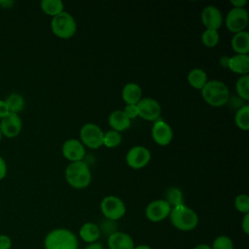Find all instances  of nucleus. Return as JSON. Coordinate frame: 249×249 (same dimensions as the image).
I'll list each match as a JSON object with an SVG mask.
<instances>
[{
  "label": "nucleus",
  "instance_id": "obj_1",
  "mask_svg": "<svg viewBox=\"0 0 249 249\" xmlns=\"http://www.w3.org/2000/svg\"><path fill=\"white\" fill-rule=\"evenodd\" d=\"M201 96L207 104L220 107L229 102L230 90L224 82L211 80L201 89Z\"/></svg>",
  "mask_w": 249,
  "mask_h": 249
},
{
  "label": "nucleus",
  "instance_id": "obj_2",
  "mask_svg": "<svg viewBox=\"0 0 249 249\" xmlns=\"http://www.w3.org/2000/svg\"><path fill=\"white\" fill-rule=\"evenodd\" d=\"M168 217L172 226L182 231H193L198 224L197 214L185 204L171 208Z\"/></svg>",
  "mask_w": 249,
  "mask_h": 249
},
{
  "label": "nucleus",
  "instance_id": "obj_3",
  "mask_svg": "<svg viewBox=\"0 0 249 249\" xmlns=\"http://www.w3.org/2000/svg\"><path fill=\"white\" fill-rule=\"evenodd\" d=\"M65 178L74 189H85L91 181V172L85 161H73L66 167Z\"/></svg>",
  "mask_w": 249,
  "mask_h": 249
},
{
  "label": "nucleus",
  "instance_id": "obj_4",
  "mask_svg": "<svg viewBox=\"0 0 249 249\" xmlns=\"http://www.w3.org/2000/svg\"><path fill=\"white\" fill-rule=\"evenodd\" d=\"M44 245L45 249H78V239L70 230L55 229L46 235Z\"/></svg>",
  "mask_w": 249,
  "mask_h": 249
},
{
  "label": "nucleus",
  "instance_id": "obj_5",
  "mask_svg": "<svg viewBox=\"0 0 249 249\" xmlns=\"http://www.w3.org/2000/svg\"><path fill=\"white\" fill-rule=\"evenodd\" d=\"M51 26L53 34L61 39L71 38L77 30L76 20L69 13L64 11L53 17Z\"/></svg>",
  "mask_w": 249,
  "mask_h": 249
},
{
  "label": "nucleus",
  "instance_id": "obj_6",
  "mask_svg": "<svg viewBox=\"0 0 249 249\" xmlns=\"http://www.w3.org/2000/svg\"><path fill=\"white\" fill-rule=\"evenodd\" d=\"M100 209L104 217L111 221L121 219L126 211L124 201L115 196H105L100 203Z\"/></svg>",
  "mask_w": 249,
  "mask_h": 249
},
{
  "label": "nucleus",
  "instance_id": "obj_7",
  "mask_svg": "<svg viewBox=\"0 0 249 249\" xmlns=\"http://www.w3.org/2000/svg\"><path fill=\"white\" fill-rule=\"evenodd\" d=\"M104 132L95 124H85L80 130L82 144L89 149H98L103 145Z\"/></svg>",
  "mask_w": 249,
  "mask_h": 249
},
{
  "label": "nucleus",
  "instance_id": "obj_8",
  "mask_svg": "<svg viewBox=\"0 0 249 249\" xmlns=\"http://www.w3.org/2000/svg\"><path fill=\"white\" fill-rule=\"evenodd\" d=\"M248 12L244 8H231L226 16V26L232 33L244 31L248 24Z\"/></svg>",
  "mask_w": 249,
  "mask_h": 249
},
{
  "label": "nucleus",
  "instance_id": "obj_9",
  "mask_svg": "<svg viewBox=\"0 0 249 249\" xmlns=\"http://www.w3.org/2000/svg\"><path fill=\"white\" fill-rule=\"evenodd\" d=\"M150 160L151 153L144 146H133L128 150L125 156L127 165L133 169H139L146 166Z\"/></svg>",
  "mask_w": 249,
  "mask_h": 249
},
{
  "label": "nucleus",
  "instance_id": "obj_10",
  "mask_svg": "<svg viewBox=\"0 0 249 249\" xmlns=\"http://www.w3.org/2000/svg\"><path fill=\"white\" fill-rule=\"evenodd\" d=\"M170 211L171 207L165 199H156L147 205L145 209V216L149 221L157 223L167 218Z\"/></svg>",
  "mask_w": 249,
  "mask_h": 249
},
{
  "label": "nucleus",
  "instance_id": "obj_11",
  "mask_svg": "<svg viewBox=\"0 0 249 249\" xmlns=\"http://www.w3.org/2000/svg\"><path fill=\"white\" fill-rule=\"evenodd\" d=\"M136 108L138 116L146 121H156L160 115V103L151 97L141 98L136 104Z\"/></svg>",
  "mask_w": 249,
  "mask_h": 249
},
{
  "label": "nucleus",
  "instance_id": "obj_12",
  "mask_svg": "<svg viewBox=\"0 0 249 249\" xmlns=\"http://www.w3.org/2000/svg\"><path fill=\"white\" fill-rule=\"evenodd\" d=\"M62 155L65 159L73 161L82 160L86 155V150L82 142L75 138L66 140L62 145Z\"/></svg>",
  "mask_w": 249,
  "mask_h": 249
},
{
  "label": "nucleus",
  "instance_id": "obj_13",
  "mask_svg": "<svg viewBox=\"0 0 249 249\" xmlns=\"http://www.w3.org/2000/svg\"><path fill=\"white\" fill-rule=\"evenodd\" d=\"M201 21L206 29L218 30L223 23L222 13L216 6H206L201 12Z\"/></svg>",
  "mask_w": 249,
  "mask_h": 249
},
{
  "label": "nucleus",
  "instance_id": "obj_14",
  "mask_svg": "<svg viewBox=\"0 0 249 249\" xmlns=\"http://www.w3.org/2000/svg\"><path fill=\"white\" fill-rule=\"evenodd\" d=\"M22 123L18 114L9 113L4 117L0 124V130L6 137L12 138L19 134L21 130Z\"/></svg>",
  "mask_w": 249,
  "mask_h": 249
},
{
  "label": "nucleus",
  "instance_id": "obj_15",
  "mask_svg": "<svg viewBox=\"0 0 249 249\" xmlns=\"http://www.w3.org/2000/svg\"><path fill=\"white\" fill-rule=\"evenodd\" d=\"M152 137L157 144L166 146L171 142L173 132L167 123L164 121H157L152 127Z\"/></svg>",
  "mask_w": 249,
  "mask_h": 249
},
{
  "label": "nucleus",
  "instance_id": "obj_16",
  "mask_svg": "<svg viewBox=\"0 0 249 249\" xmlns=\"http://www.w3.org/2000/svg\"><path fill=\"white\" fill-rule=\"evenodd\" d=\"M109 249H133L134 242L131 236L123 231H115L108 236Z\"/></svg>",
  "mask_w": 249,
  "mask_h": 249
},
{
  "label": "nucleus",
  "instance_id": "obj_17",
  "mask_svg": "<svg viewBox=\"0 0 249 249\" xmlns=\"http://www.w3.org/2000/svg\"><path fill=\"white\" fill-rule=\"evenodd\" d=\"M228 68L236 74L248 75L249 72V56L248 54H235L229 57Z\"/></svg>",
  "mask_w": 249,
  "mask_h": 249
},
{
  "label": "nucleus",
  "instance_id": "obj_18",
  "mask_svg": "<svg viewBox=\"0 0 249 249\" xmlns=\"http://www.w3.org/2000/svg\"><path fill=\"white\" fill-rule=\"evenodd\" d=\"M142 96V89L135 83H127L122 90V98L126 105H136Z\"/></svg>",
  "mask_w": 249,
  "mask_h": 249
},
{
  "label": "nucleus",
  "instance_id": "obj_19",
  "mask_svg": "<svg viewBox=\"0 0 249 249\" xmlns=\"http://www.w3.org/2000/svg\"><path fill=\"white\" fill-rule=\"evenodd\" d=\"M108 122L113 130L118 132L127 129L130 126V120L123 110L113 111L108 118Z\"/></svg>",
  "mask_w": 249,
  "mask_h": 249
},
{
  "label": "nucleus",
  "instance_id": "obj_20",
  "mask_svg": "<svg viewBox=\"0 0 249 249\" xmlns=\"http://www.w3.org/2000/svg\"><path fill=\"white\" fill-rule=\"evenodd\" d=\"M231 45L236 54H247L249 53V33L245 30L234 33Z\"/></svg>",
  "mask_w": 249,
  "mask_h": 249
},
{
  "label": "nucleus",
  "instance_id": "obj_21",
  "mask_svg": "<svg viewBox=\"0 0 249 249\" xmlns=\"http://www.w3.org/2000/svg\"><path fill=\"white\" fill-rule=\"evenodd\" d=\"M80 237L88 243L95 242L100 236V230L96 224L88 222L80 228Z\"/></svg>",
  "mask_w": 249,
  "mask_h": 249
},
{
  "label": "nucleus",
  "instance_id": "obj_22",
  "mask_svg": "<svg viewBox=\"0 0 249 249\" xmlns=\"http://www.w3.org/2000/svg\"><path fill=\"white\" fill-rule=\"evenodd\" d=\"M187 80L191 87L196 89H200L205 86V84L208 82L207 80V74L204 70L201 68H194L192 69L187 76Z\"/></svg>",
  "mask_w": 249,
  "mask_h": 249
},
{
  "label": "nucleus",
  "instance_id": "obj_23",
  "mask_svg": "<svg viewBox=\"0 0 249 249\" xmlns=\"http://www.w3.org/2000/svg\"><path fill=\"white\" fill-rule=\"evenodd\" d=\"M41 9L49 16H56L63 12L64 5L61 0H43L41 2Z\"/></svg>",
  "mask_w": 249,
  "mask_h": 249
},
{
  "label": "nucleus",
  "instance_id": "obj_24",
  "mask_svg": "<svg viewBox=\"0 0 249 249\" xmlns=\"http://www.w3.org/2000/svg\"><path fill=\"white\" fill-rule=\"evenodd\" d=\"M235 124L242 130L249 129V106L244 105L237 109L234 116Z\"/></svg>",
  "mask_w": 249,
  "mask_h": 249
},
{
  "label": "nucleus",
  "instance_id": "obj_25",
  "mask_svg": "<svg viewBox=\"0 0 249 249\" xmlns=\"http://www.w3.org/2000/svg\"><path fill=\"white\" fill-rule=\"evenodd\" d=\"M165 196H166L165 200L167 201V203L170 205L171 208L184 204L183 194H182L181 190L178 189L177 187H170L166 191Z\"/></svg>",
  "mask_w": 249,
  "mask_h": 249
},
{
  "label": "nucleus",
  "instance_id": "obj_26",
  "mask_svg": "<svg viewBox=\"0 0 249 249\" xmlns=\"http://www.w3.org/2000/svg\"><path fill=\"white\" fill-rule=\"evenodd\" d=\"M10 113L18 114L20 112L24 107V99L23 97L18 93H12L8 96V98L5 100Z\"/></svg>",
  "mask_w": 249,
  "mask_h": 249
},
{
  "label": "nucleus",
  "instance_id": "obj_27",
  "mask_svg": "<svg viewBox=\"0 0 249 249\" xmlns=\"http://www.w3.org/2000/svg\"><path fill=\"white\" fill-rule=\"evenodd\" d=\"M235 89L238 96L243 100L249 99V76L242 75L239 77L235 84Z\"/></svg>",
  "mask_w": 249,
  "mask_h": 249
},
{
  "label": "nucleus",
  "instance_id": "obj_28",
  "mask_svg": "<svg viewBox=\"0 0 249 249\" xmlns=\"http://www.w3.org/2000/svg\"><path fill=\"white\" fill-rule=\"evenodd\" d=\"M220 39L218 30L205 29L201 35V42L207 48H214Z\"/></svg>",
  "mask_w": 249,
  "mask_h": 249
},
{
  "label": "nucleus",
  "instance_id": "obj_29",
  "mask_svg": "<svg viewBox=\"0 0 249 249\" xmlns=\"http://www.w3.org/2000/svg\"><path fill=\"white\" fill-rule=\"evenodd\" d=\"M122 142V135L116 130H108L103 136V145L108 148H115Z\"/></svg>",
  "mask_w": 249,
  "mask_h": 249
},
{
  "label": "nucleus",
  "instance_id": "obj_30",
  "mask_svg": "<svg viewBox=\"0 0 249 249\" xmlns=\"http://www.w3.org/2000/svg\"><path fill=\"white\" fill-rule=\"evenodd\" d=\"M211 249H233V242L227 235H219L214 239Z\"/></svg>",
  "mask_w": 249,
  "mask_h": 249
},
{
  "label": "nucleus",
  "instance_id": "obj_31",
  "mask_svg": "<svg viewBox=\"0 0 249 249\" xmlns=\"http://www.w3.org/2000/svg\"><path fill=\"white\" fill-rule=\"evenodd\" d=\"M234 206L240 213H249V196L247 195H238L234 199Z\"/></svg>",
  "mask_w": 249,
  "mask_h": 249
},
{
  "label": "nucleus",
  "instance_id": "obj_32",
  "mask_svg": "<svg viewBox=\"0 0 249 249\" xmlns=\"http://www.w3.org/2000/svg\"><path fill=\"white\" fill-rule=\"evenodd\" d=\"M124 112L125 113V115L128 117L129 120L134 119V118H136L138 116L136 105H126Z\"/></svg>",
  "mask_w": 249,
  "mask_h": 249
},
{
  "label": "nucleus",
  "instance_id": "obj_33",
  "mask_svg": "<svg viewBox=\"0 0 249 249\" xmlns=\"http://www.w3.org/2000/svg\"><path fill=\"white\" fill-rule=\"evenodd\" d=\"M12 247V240L8 235L0 234V249H10Z\"/></svg>",
  "mask_w": 249,
  "mask_h": 249
},
{
  "label": "nucleus",
  "instance_id": "obj_34",
  "mask_svg": "<svg viewBox=\"0 0 249 249\" xmlns=\"http://www.w3.org/2000/svg\"><path fill=\"white\" fill-rule=\"evenodd\" d=\"M241 227L243 231L245 232V234H249V213L244 214L242 223H241Z\"/></svg>",
  "mask_w": 249,
  "mask_h": 249
},
{
  "label": "nucleus",
  "instance_id": "obj_35",
  "mask_svg": "<svg viewBox=\"0 0 249 249\" xmlns=\"http://www.w3.org/2000/svg\"><path fill=\"white\" fill-rule=\"evenodd\" d=\"M9 113H10V111H9V108H8L6 102L3 100H0V118L3 119Z\"/></svg>",
  "mask_w": 249,
  "mask_h": 249
},
{
  "label": "nucleus",
  "instance_id": "obj_36",
  "mask_svg": "<svg viewBox=\"0 0 249 249\" xmlns=\"http://www.w3.org/2000/svg\"><path fill=\"white\" fill-rule=\"evenodd\" d=\"M7 173V165L5 160L0 157V180H2Z\"/></svg>",
  "mask_w": 249,
  "mask_h": 249
},
{
  "label": "nucleus",
  "instance_id": "obj_37",
  "mask_svg": "<svg viewBox=\"0 0 249 249\" xmlns=\"http://www.w3.org/2000/svg\"><path fill=\"white\" fill-rule=\"evenodd\" d=\"M230 3L233 6V8H243L247 4V1L246 0H231Z\"/></svg>",
  "mask_w": 249,
  "mask_h": 249
},
{
  "label": "nucleus",
  "instance_id": "obj_38",
  "mask_svg": "<svg viewBox=\"0 0 249 249\" xmlns=\"http://www.w3.org/2000/svg\"><path fill=\"white\" fill-rule=\"evenodd\" d=\"M85 249H103V246L101 243L92 242V243H89Z\"/></svg>",
  "mask_w": 249,
  "mask_h": 249
},
{
  "label": "nucleus",
  "instance_id": "obj_39",
  "mask_svg": "<svg viewBox=\"0 0 249 249\" xmlns=\"http://www.w3.org/2000/svg\"><path fill=\"white\" fill-rule=\"evenodd\" d=\"M14 1H0V5L3 8H10L11 6H13Z\"/></svg>",
  "mask_w": 249,
  "mask_h": 249
},
{
  "label": "nucleus",
  "instance_id": "obj_40",
  "mask_svg": "<svg viewBox=\"0 0 249 249\" xmlns=\"http://www.w3.org/2000/svg\"><path fill=\"white\" fill-rule=\"evenodd\" d=\"M194 249H211V247H210L208 244H204V243H202V244H198V245H196Z\"/></svg>",
  "mask_w": 249,
  "mask_h": 249
},
{
  "label": "nucleus",
  "instance_id": "obj_41",
  "mask_svg": "<svg viewBox=\"0 0 249 249\" xmlns=\"http://www.w3.org/2000/svg\"><path fill=\"white\" fill-rule=\"evenodd\" d=\"M133 249H152L150 246H148V245H138V246H134V248Z\"/></svg>",
  "mask_w": 249,
  "mask_h": 249
},
{
  "label": "nucleus",
  "instance_id": "obj_42",
  "mask_svg": "<svg viewBox=\"0 0 249 249\" xmlns=\"http://www.w3.org/2000/svg\"><path fill=\"white\" fill-rule=\"evenodd\" d=\"M2 135H3V134H2V132H1V130H0V141H1V139H2Z\"/></svg>",
  "mask_w": 249,
  "mask_h": 249
}]
</instances>
